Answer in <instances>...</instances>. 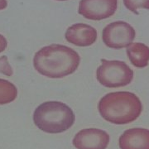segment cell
I'll return each instance as SVG.
<instances>
[{
	"label": "cell",
	"mask_w": 149,
	"mask_h": 149,
	"mask_svg": "<svg viewBox=\"0 0 149 149\" xmlns=\"http://www.w3.org/2000/svg\"><path fill=\"white\" fill-rule=\"evenodd\" d=\"M130 62L137 68H145L149 63V47L143 43H132L127 47Z\"/></svg>",
	"instance_id": "30bf717a"
},
{
	"label": "cell",
	"mask_w": 149,
	"mask_h": 149,
	"mask_svg": "<svg viewBox=\"0 0 149 149\" xmlns=\"http://www.w3.org/2000/svg\"><path fill=\"white\" fill-rule=\"evenodd\" d=\"M101 117L113 124H127L135 121L143 111L139 98L132 92L118 91L107 94L99 102Z\"/></svg>",
	"instance_id": "7a4b0ae2"
},
{
	"label": "cell",
	"mask_w": 149,
	"mask_h": 149,
	"mask_svg": "<svg viewBox=\"0 0 149 149\" xmlns=\"http://www.w3.org/2000/svg\"><path fill=\"white\" fill-rule=\"evenodd\" d=\"M109 140V135L104 130L85 128L75 134L72 143L77 149H106Z\"/></svg>",
	"instance_id": "52a82bcc"
},
{
	"label": "cell",
	"mask_w": 149,
	"mask_h": 149,
	"mask_svg": "<svg viewBox=\"0 0 149 149\" xmlns=\"http://www.w3.org/2000/svg\"><path fill=\"white\" fill-rule=\"evenodd\" d=\"M17 96L16 86L8 80L0 79V104L14 101Z\"/></svg>",
	"instance_id": "8fae6325"
},
{
	"label": "cell",
	"mask_w": 149,
	"mask_h": 149,
	"mask_svg": "<svg viewBox=\"0 0 149 149\" xmlns=\"http://www.w3.org/2000/svg\"><path fill=\"white\" fill-rule=\"evenodd\" d=\"M136 31L129 23L123 21L113 22L104 28L102 39L108 47L123 49L129 47L135 39Z\"/></svg>",
	"instance_id": "5b68a950"
},
{
	"label": "cell",
	"mask_w": 149,
	"mask_h": 149,
	"mask_svg": "<svg viewBox=\"0 0 149 149\" xmlns=\"http://www.w3.org/2000/svg\"><path fill=\"white\" fill-rule=\"evenodd\" d=\"M65 37L68 42L77 47H90L96 42L97 31L85 23H75L67 28Z\"/></svg>",
	"instance_id": "ba28073f"
},
{
	"label": "cell",
	"mask_w": 149,
	"mask_h": 149,
	"mask_svg": "<svg viewBox=\"0 0 149 149\" xmlns=\"http://www.w3.org/2000/svg\"><path fill=\"white\" fill-rule=\"evenodd\" d=\"M117 6L118 0H80L78 13L86 19L100 21L113 16Z\"/></svg>",
	"instance_id": "8992f818"
},
{
	"label": "cell",
	"mask_w": 149,
	"mask_h": 149,
	"mask_svg": "<svg viewBox=\"0 0 149 149\" xmlns=\"http://www.w3.org/2000/svg\"><path fill=\"white\" fill-rule=\"evenodd\" d=\"M123 4L127 9L136 15L139 14L138 12L139 8L149 9V0H123Z\"/></svg>",
	"instance_id": "7c38bea8"
},
{
	"label": "cell",
	"mask_w": 149,
	"mask_h": 149,
	"mask_svg": "<svg viewBox=\"0 0 149 149\" xmlns=\"http://www.w3.org/2000/svg\"><path fill=\"white\" fill-rule=\"evenodd\" d=\"M56 1H67V0H56Z\"/></svg>",
	"instance_id": "2e32d148"
},
{
	"label": "cell",
	"mask_w": 149,
	"mask_h": 149,
	"mask_svg": "<svg viewBox=\"0 0 149 149\" xmlns=\"http://www.w3.org/2000/svg\"><path fill=\"white\" fill-rule=\"evenodd\" d=\"M120 149H149V130L143 128H130L119 138Z\"/></svg>",
	"instance_id": "9c48e42d"
},
{
	"label": "cell",
	"mask_w": 149,
	"mask_h": 149,
	"mask_svg": "<svg viewBox=\"0 0 149 149\" xmlns=\"http://www.w3.org/2000/svg\"><path fill=\"white\" fill-rule=\"evenodd\" d=\"M97 80L107 88H118L129 85L133 79V70L120 61L101 60L96 71Z\"/></svg>",
	"instance_id": "277c9868"
},
{
	"label": "cell",
	"mask_w": 149,
	"mask_h": 149,
	"mask_svg": "<svg viewBox=\"0 0 149 149\" xmlns=\"http://www.w3.org/2000/svg\"><path fill=\"white\" fill-rule=\"evenodd\" d=\"M80 62L79 54L67 46L52 44L40 49L33 65L39 74L49 78H63L74 73Z\"/></svg>",
	"instance_id": "6da1fadb"
},
{
	"label": "cell",
	"mask_w": 149,
	"mask_h": 149,
	"mask_svg": "<svg viewBox=\"0 0 149 149\" xmlns=\"http://www.w3.org/2000/svg\"><path fill=\"white\" fill-rule=\"evenodd\" d=\"M8 46V42L6 40V38L3 35L0 34V53L3 52V51H5Z\"/></svg>",
	"instance_id": "5bb4252c"
},
{
	"label": "cell",
	"mask_w": 149,
	"mask_h": 149,
	"mask_svg": "<svg viewBox=\"0 0 149 149\" xmlns=\"http://www.w3.org/2000/svg\"><path fill=\"white\" fill-rule=\"evenodd\" d=\"M8 6V2L7 0H0V10L5 9Z\"/></svg>",
	"instance_id": "9a60e30c"
},
{
	"label": "cell",
	"mask_w": 149,
	"mask_h": 149,
	"mask_svg": "<svg viewBox=\"0 0 149 149\" xmlns=\"http://www.w3.org/2000/svg\"><path fill=\"white\" fill-rule=\"evenodd\" d=\"M0 73L5 74L7 76H11L13 74V70L8 63V60L6 56L0 57Z\"/></svg>",
	"instance_id": "4fadbf2b"
},
{
	"label": "cell",
	"mask_w": 149,
	"mask_h": 149,
	"mask_svg": "<svg viewBox=\"0 0 149 149\" xmlns=\"http://www.w3.org/2000/svg\"><path fill=\"white\" fill-rule=\"evenodd\" d=\"M74 112L64 103L47 101L40 104L33 113L35 125L47 133H61L72 127Z\"/></svg>",
	"instance_id": "3957f363"
}]
</instances>
